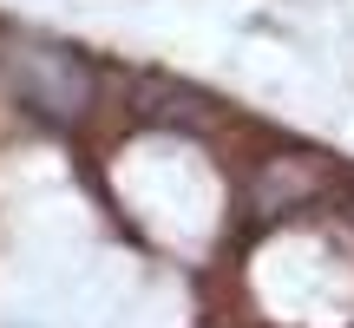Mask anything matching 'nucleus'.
<instances>
[{
	"label": "nucleus",
	"mask_w": 354,
	"mask_h": 328,
	"mask_svg": "<svg viewBox=\"0 0 354 328\" xmlns=\"http://www.w3.org/2000/svg\"><path fill=\"white\" fill-rule=\"evenodd\" d=\"M0 73L20 92V105L59 118V125L92 105V66L79 60L73 46H59V39H33V33L0 39Z\"/></svg>",
	"instance_id": "nucleus-1"
},
{
	"label": "nucleus",
	"mask_w": 354,
	"mask_h": 328,
	"mask_svg": "<svg viewBox=\"0 0 354 328\" xmlns=\"http://www.w3.org/2000/svg\"><path fill=\"white\" fill-rule=\"evenodd\" d=\"M328 184H335V171L322 164V152H295V158H269L256 171L250 197H256L263 217H289V210H308Z\"/></svg>",
	"instance_id": "nucleus-2"
}]
</instances>
